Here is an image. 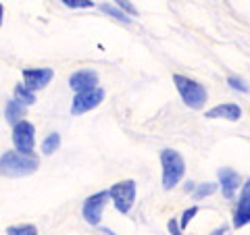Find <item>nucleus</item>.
<instances>
[{
  "instance_id": "nucleus-15",
  "label": "nucleus",
  "mask_w": 250,
  "mask_h": 235,
  "mask_svg": "<svg viewBox=\"0 0 250 235\" xmlns=\"http://www.w3.org/2000/svg\"><path fill=\"white\" fill-rule=\"evenodd\" d=\"M100 11H103L104 15H108L111 19H115L117 23H123V25H131V19L127 17V13L121 11L119 6H113V4L104 2V4H100Z\"/></svg>"
},
{
  "instance_id": "nucleus-18",
  "label": "nucleus",
  "mask_w": 250,
  "mask_h": 235,
  "mask_svg": "<svg viewBox=\"0 0 250 235\" xmlns=\"http://www.w3.org/2000/svg\"><path fill=\"white\" fill-rule=\"evenodd\" d=\"M6 233H9V235H36L38 229H36V225H25V223H21V225H11V227H6Z\"/></svg>"
},
{
  "instance_id": "nucleus-17",
  "label": "nucleus",
  "mask_w": 250,
  "mask_h": 235,
  "mask_svg": "<svg viewBox=\"0 0 250 235\" xmlns=\"http://www.w3.org/2000/svg\"><path fill=\"white\" fill-rule=\"evenodd\" d=\"M217 190H221V187H219V183H210V181L198 183L196 187H194V192H192V198H194V200H202V198H207V196L215 194Z\"/></svg>"
},
{
  "instance_id": "nucleus-20",
  "label": "nucleus",
  "mask_w": 250,
  "mask_h": 235,
  "mask_svg": "<svg viewBox=\"0 0 250 235\" xmlns=\"http://www.w3.org/2000/svg\"><path fill=\"white\" fill-rule=\"evenodd\" d=\"M65 6L69 9H94V0H61Z\"/></svg>"
},
{
  "instance_id": "nucleus-2",
  "label": "nucleus",
  "mask_w": 250,
  "mask_h": 235,
  "mask_svg": "<svg viewBox=\"0 0 250 235\" xmlns=\"http://www.w3.org/2000/svg\"><path fill=\"white\" fill-rule=\"evenodd\" d=\"M161 167H163V187L173 190L186 175V160L173 148H165L161 152Z\"/></svg>"
},
{
  "instance_id": "nucleus-19",
  "label": "nucleus",
  "mask_w": 250,
  "mask_h": 235,
  "mask_svg": "<svg viewBox=\"0 0 250 235\" xmlns=\"http://www.w3.org/2000/svg\"><path fill=\"white\" fill-rule=\"evenodd\" d=\"M228 85L231 90H236V92H244V94H248L250 92V85L242 79V77H236V75H231V77H228Z\"/></svg>"
},
{
  "instance_id": "nucleus-10",
  "label": "nucleus",
  "mask_w": 250,
  "mask_h": 235,
  "mask_svg": "<svg viewBox=\"0 0 250 235\" xmlns=\"http://www.w3.org/2000/svg\"><path fill=\"white\" fill-rule=\"evenodd\" d=\"M98 85V73L92 71V69H80L69 75V88L73 92H85V90H92Z\"/></svg>"
},
{
  "instance_id": "nucleus-21",
  "label": "nucleus",
  "mask_w": 250,
  "mask_h": 235,
  "mask_svg": "<svg viewBox=\"0 0 250 235\" xmlns=\"http://www.w3.org/2000/svg\"><path fill=\"white\" fill-rule=\"evenodd\" d=\"M115 4L119 6L121 11H125L129 15V17H138V9L134 4H131V0H115Z\"/></svg>"
},
{
  "instance_id": "nucleus-22",
  "label": "nucleus",
  "mask_w": 250,
  "mask_h": 235,
  "mask_svg": "<svg viewBox=\"0 0 250 235\" xmlns=\"http://www.w3.org/2000/svg\"><path fill=\"white\" fill-rule=\"evenodd\" d=\"M196 215H198V206H192V208H186V210H184V215H182V227H184V229H186L188 225H190V221H192V218L196 216Z\"/></svg>"
},
{
  "instance_id": "nucleus-11",
  "label": "nucleus",
  "mask_w": 250,
  "mask_h": 235,
  "mask_svg": "<svg viewBox=\"0 0 250 235\" xmlns=\"http://www.w3.org/2000/svg\"><path fill=\"white\" fill-rule=\"evenodd\" d=\"M52 77H54V71L48 67H34V69H25V71H23V81L34 90L46 88V85L52 81Z\"/></svg>"
},
{
  "instance_id": "nucleus-12",
  "label": "nucleus",
  "mask_w": 250,
  "mask_h": 235,
  "mask_svg": "<svg viewBox=\"0 0 250 235\" xmlns=\"http://www.w3.org/2000/svg\"><path fill=\"white\" fill-rule=\"evenodd\" d=\"M207 119H225V121H240L242 119V108L233 102H228V104H217L213 108H208L205 113Z\"/></svg>"
},
{
  "instance_id": "nucleus-3",
  "label": "nucleus",
  "mask_w": 250,
  "mask_h": 235,
  "mask_svg": "<svg viewBox=\"0 0 250 235\" xmlns=\"http://www.w3.org/2000/svg\"><path fill=\"white\" fill-rule=\"evenodd\" d=\"M173 83H175L179 96H182L184 104L188 108H192V111H200V108L207 104L208 94H207V90H205V85L202 83L194 81V79H190V77H186V75H173Z\"/></svg>"
},
{
  "instance_id": "nucleus-14",
  "label": "nucleus",
  "mask_w": 250,
  "mask_h": 235,
  "mask_svg": "<svg viewBox=\"0 0 250 235\" xmlns=\"http://www.w3.org/2000/svg\"><path fill=\"white\" fill-rule=\"evenodd\" d=\"M13 98H17L19 102L25 104V106H34L36 104V90L29 88L25 81L17 83V85H15V92H13Z\"/></svg>"
},
{
  "instance_id": "nucleus-6",
  "label": "nucleus",
  "mask_w": 250,
  "mask_h": 235,
  "mask_svg": "<svg viewBox=\"0 0 250 235\" xmlns=\"http://www.w3.org/2000/svg\"><path fill=\"white\" fill-rule=\"evenodd\" d=\"M104 100V90L103 88H92V90H85V92H75V98L71 102V115L73 117H80L94 111L96 106L103 104Z\"/></svg>"
},
{
  "instance_id": "nucleus-4",
  "label": "nucleus",
  "mask_w": 250,
  "mask_h": 235,
  "mask_svg": "<svg viewBox=\"0 0 250 235\" xmlns=\"http://www.w3.org/2000/svg\"><path fill=\"white\" fill-rule=\"evenodd\" d=\"M111 192V202L113 206L119 210L121 215H127L131 208H134L136 202V194H138V185L134 179H125V181H117L108 187Z\"/></svg>"
},
{
  "instance_id": "nucleus-9",
  "label": "nucleus",
  "mask_w": 250,
  "mask_h": 235,
  "mask_svg": "<svg viewBox=\"0 0 250 235\" xmlns=\"http://www.w3.org/2000/svg\"><path fill=\"white\" fill-rule=\"evenodd\" d=\"M217 177H219V187H221V192H223L225 198H228V200L236 198V192L242 187V177L233 169H229V167H221V169H219Z\"/></svg>"
},
{
  "instance_id": "nucleus-8",
  "label": "nucleus",
  "mask_w": 250,
  "mask_h": 235,
  "mask_svg": "<svg viewBox=\"0 0 250 235\" xmlns=\"http://www.w3.org/2000/svg\"><path fill=\"white\" fill-rule=\"evenodd\" d=\"M246 225H250V179L242 183L238 204L233 210V229H242Z\"/></svg>"
},
{
  "instance_id": "nucleus-1",
  "label": "nucleus",
  "mask_w": 250,
  "mask_h": 235,
  "mask_svg": "<svg viewBox=\"0 0 250 235\" xmlns=\"http://www.w3.org/2000/svg\"><path fill=\"white\" fill-rule=\"evenodd\" d=\"M38 167H40V160L38 156H34L31 152H21V150H6L0 156V171H2V177H29L34 175Z\"/></svg>"
},
{
  "instance_id": "nucleus-23",
  "label": "nucleus",
  "mask_w": 250,
  "mask_h": 235,
  "mask_svg": "<svg viewBox=\"0 0 250 235\" xmlns=\"http://www.w3.org/2000/svg\"><path fill=\"white\" fill-rule=\"evenodd\" d=\"M167 229H169V233H175V235L184 233V227H182V223H177L175 218H171V221L167 223Z\"/></svg>"
},
{
  "instance_id": "nucleus-16",
  "label": "nucleus",
  "mask_w": 250,
  "mask_h": 235,
  "mask_svg": "<svg viewBox=\"0 0 250 235\" xmlns=\"http://www.w3.org/2000/svg\"><path fill=\"white\" fill-rule=\"evenodd\" d=\"M61 148V136L57 131H50L48 136H46L44 139H42V154H46V156H50V154H54Z\"/></svg>"
},
{
  "instance_id": "nucleus-13",
  "label": "nucleus",
  "mask_w": 250,
  "mask_h": 235,
  "mask_svg": "<svg viewBox=\"0 0 250 235\" xmlns=\"http://www.w3.org/2000/svg\"><path fill=\"white\" fill-rule=\"evenodd\" d=\"M25 104H21L17 98H13L9 100V104H6L4 108V119L6 123H11V125H17L19 121H23V117H25Z\"/></svg>"
},
{
  "instance_id": "nucleus-7",
  "label": "nucleus",
  "mask_w": 250,
  "mask_h": 235,
  "mask_svg": "<svg viewBox=\"0 0 250 235\" xmlns=\"http://www.w3.org/2000/svg\"><path fill=\"white\" fill-rule=\"evenodd\" d=\"M13 144L21 152H31L36 146V127L29 121H19L13 125Z\"/></svg>"
},
{
  "instance_id": "nucleus-5",
  "label": "nucleus",
  "mask_w": 250,
  "mask_h": 235,
  "mask_svg": "<svg viewBox=\"0 0 250 235\" xmlns=\"http://www.w3.org/2000/svg\"><path fill=\"white\" fill-rule=\"evenodd\" d=\"M108 198H111V192L108 190H103V192H96L88 196L83 200V206H82V216L83 221L92 225V227H98L100 221H103V213L108 204Z\"/></svg>"
}]
</instances>
